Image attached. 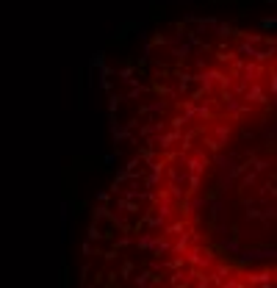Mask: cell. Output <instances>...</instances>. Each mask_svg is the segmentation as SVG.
<instances>
[{"label": "cell", "mask_w": 277, "mask_h": 288, "mask_svg": "<svg viewBox=\"0 0 277 288\" xmlns=\"http://www.w3.org/2000/svg\"><path fill=\"white\" fill-rule=\"evenodd\" d=\"M103 94L78 288H277V8L164 22Z\"/></svg>", "instance_id": "1"}]
</instances>
